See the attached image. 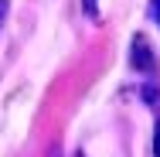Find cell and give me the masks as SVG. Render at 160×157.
I'll list each match as a JSON object with an SVG mask.
<instances>
[{
	"label": "cell",
	"mask_w": 160,
	"mask_h": 157,
	"mask_svg": "<svg viewBox=\"0 0 160 157\" xmlns=\"http://www.w3.org/2000/svg\"><path fill=\"white\" fill-rule=\"evenodd\" d=\"M133 62H136V68H150V65H153V58L147 55V41H143V38L133 41Z\"/></svg>",
	"instance_id": "1"
},
{
	"label": "cell",
	"mask_w": 160,
	"mask_h": 157,
	"mask_svg": "<svg viewBox=\"0 0 160 157\" xmlns=\"http://www.w3.org/2000/svg\"><path fill=\"white\" fill-rule=\"evenodd\" d=\"M153 157H160V123H157V133H153Z\"/></svg>",
	"instance_id": "2"
},
{
	"label": "cell",
	"mask_w": 160,
	"mask_h": 157,
	"mask_svg": "<svg viewBox=\"0 0 160 157\" xmlns=\"http://www.w3.org/2000/svg\"><path fill=\"white\" fill-rule=\"evenodd\" d=\"M85 14H89V17H96L99 10H96V0H85Z\"/></svg>",
	"instance_id": "3"
},
{
	"label": "cell",
	"mask_w": 160,
	"mask_h": 157,
	"mask_svg": "<svg viewBox=\"0 0 160 157\" xmlns=\"http://www.w3.org/2000/svg\"><path fill=\"white\" fill-rule=\"evenodd\" d=\"M3 17H7V3L0 0V24H3Z\"/></svg>",
	"instance_id": "4"
},
{
	"label": "cell",
	"mask_w": 160,
	"mask_h": 157,
	"mask_svg": "<svg viewBox=\"0 0 160 157\" xmlns=\"http://www.w3.org/2000/svg\"><path fill=\"white\" fill-rule=\"evenodd\" d=\"M153 14H157V21H160V0H153Z\"/></svg>",
	"instance_id": "5"
},
{
	"label": "cell",
	"mask_w": 160,
	"mask_h": 157,
	"mask_svg": "<svg viewBox=\"0 0 160 157\" xmlns=\"http://www.w3.org/2000/svg\"><path fill=\"white\" fill-rule=\"evenodd\" d=\"M48 157H62V150H58V147H51V154H48Z\"/></svg>",
	"instance_id": "6"
}]
</instances>
